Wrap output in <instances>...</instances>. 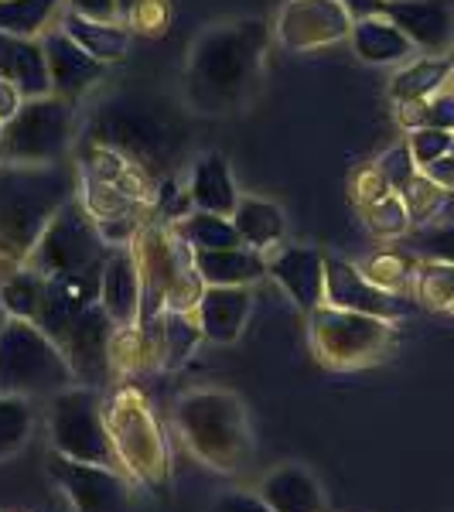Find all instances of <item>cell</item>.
Listing matches in <instances>:
<instances>
[{"mask_svg": "<svg viewBox=\"0 0 454 512\" xmlns=\"http://www.w3.org/2000/svg\"><path fill=\"white\" fill-rule=\"evenodd\" d=\"M270 35L274 31L260 18L205 28L185 62L188 106L209 113V117H229V113L243 110L257 93Z\"/></svg>", "mask_w": 454, "mask_h": 512, "instance_id": "6da1fadb", "label": "cell"}, {"mask_svg": "<svg viewBox=\"0 0 454 512\" xmlns=\"http://www.w3.org/2000/svg\"><path fill=\"white\" fill-rule=\"evenodd\" d=\"M171 420H175V431L185 441V448L212 472L239 475L250 468L253 454H257L250 410L233 390L205 386V390L178 396Z\"/></svg>", "mask_w": 454, "mask_h": 512, "instance_id": "7a4b0ae2", "label": "cell"}, {"mask_svg": "<svg viewBox=\"0 0 454 512\" xmlns=\"http://www.w3.org/2000/svg\"><path fill=\"white\" fill-rule=\"evenodd\" d=\"M76 192L79 168L69 161L0 164V246L28 260L45 226Z\"/></svg>", "mask_w": 454, "mask_h": 512, "instance_id": "3957f363", "label": "cell"}, {"mask_svg": "<svg viewBox=\"0 0 454 512\" xmlns=\"http://www.w3.org/2000/svg\"><path fill=\"white\" fill-rule=\"evenodd\" d=\"M103 420L117 458L140 492H171V451L151 400L130 379H120L103 393Z\"/></svg>", "mask_w": 454, "mask_h": 512, "instance_id": "277c9868", "label": "cell"}, {"mask_svg": "<svg viewBox=\"0 0 454 512\" xmlns=\"http://www.w3.org/2000/svg\"><path fill=\"white\" fill-rule=\"evenodd\" d=\"M308 342L325 369L356 373L390 359L396 349V321L318 304L308 311Z\"/></svg>", "mask_w": 454, "mask_h": 512, "instance_id": "5b68a950", "label": "cell"}, {"mask_svg": "<svg viewBox=\"0 0 454 512\" xmlns=\"http://www.w3.org/2000/svg\"><path fill=\"white\" fill-rule=\"evenodd\" d=\"M72 383L69 359L35 321L7 318L0 325V393L52 400Z\"/></svg>", "mask_w": 454, "mask_h": 512, "instance_id": "8992f818", "label": "cell"}, {"mask_svg": "<svg viewBox=\"0 0 454 512\" xmlns=\"http://www.w3.org/2000/svg\"><path fill=\"white\" fill-rule=\"evenodd\" d=\"M76 103L55 93L24 99L0 127V164H59L76 144Z\"/></svg>", "mask_w": 454, "mask_h": 512, "instance_id": "52a82bcc", "label": "cell"}, {"mask_svg": "<svg viewBox=\"0 0 454 512\" xmlns=\"http://www.w3.org/2000/svg\"><path fill=\"white\" fill-rule=\"evenodd\" d=\"M103 393L93 386H65L48 403V448L65 454V458L89 461V465H106L123 472L117 448L110 441L103 420Z\"/></svg>", "mask_w": 454, "mask_h": 512, "instance_id": "ba28073f", "label": "cell"}, {"mask_svg": "<svg viewBox=\"0 0 454 512\" xmlns=\"http://www.w3.org/2000/svg\"><path fill=\"white\" fill-rule=\"evenodd\" d=\"M106 253H110V246L99 236L93 216L82 209V202L76 195L55 212V219L48 222L45 233L38 236V243L31 246L24 267H31L35 274L48 280H65V277L99 270Z\"/></svg>", "mask_w": 454, "mask_h": 512, "instance_id": "9c48e42d", "label": "cell"}, {"mask_svg": "<svg viewBox=\"0 0 454 512\" xmlns=\"http://www.w3.org/2000/svg\"><path fill=\"white\" fill-rule=\"evenodd\" d=\"M48 478L72 512H130L140 485L127 472L65 458L48 448Z\"/></svg>", "mask_w": 454, "mask_h": 512, "instance_id": "30bf717a", "label": "cell"}, {"mask_svg": "<svg viewBox=\"0 0 454 512\" xmlns=\"http://www.w3.org/2000/svg\"><path fill=\"white\" fill-rule=\"evenodd\" d=\"M117 325L110 321V315L103 311V304L93 301L82 315L72 321V328L65 332L59 342L62 355L69 359L72 376L79 386H93V390H110L117 383L113 373V359H110V345Z\"/></svg>", "mask_w": 454, "mask_h": 512, "instance_id": "8fae6325", "label": "cell"}, {"mask_svg": "<svg viewBox=\"0 0 454 512\" xmlns=\"http://www.w3.org/2000/svg\"><path fill=\"white\" fill-rule=\"evenodd\" d=\"M352 35V14L342 0H287L274 18V38L287 52H318Z\"/></svg>", "mask_w": 454, "mask_h": 512, "instance_id": "7c38bea8", "label": "cell"}, {"mask_svg": "<svg viewBox=\"0 0 454 512\" xmlns=\"http://www.w3.org/2000/svg\"><path fill=\"white\" fill-rule=\"evenodd\" d=\"M325 304L359 315H376L386 321H400L407 315V301L400 294H386L362 277V270L349 260L325 256Z\"/></svg>", "mask_w": 454, "mask_h": 512, "instance_id": "4fadbf2b", "label": "cell"}, {"mask_svg": "<svg viewBox=\"0 0 454 512\" xmlns=\"http://www.w3.org/2000/svg\"><path fill=\"white\" fill-rule=\"evenodd\" d=\"M267 277L308 315L325 304V253L315 246L280 243L267 253Z\"/></svg>", "mask_w": 454, "mask_h": 512, "instance_id": "5bb4252c", "label": "cell"}, {"mask_svg": "<svg viewBox=\"0 0 454 512\" xmlns=\"http://www.w3.org/2000/svg\"><path fill=\"white\" fill-rule=\"evenodd\" d=\"M383 18L424 55H448L454 45V0H386Z\"/></svg>", "mask_w": 454, "mask_h": 512, "instance_id": "9a60e30c", "label": "cell"}, {"mask_svg": "<svg viewBox=\"0 0 454 512\" xmlns=\"http://www.w3.org/2000/svg\"><path fill=\"white\" fill-rule=\"evenodd\" d=\"M41 45H45V59H48V76H52V93L62 99H82L89 89L96 86L99 79L106 76V65L96 62L89 52L65 35L62 28H52L41 35Z\"/></svg>", "mask_w": 454, "mask_h": 512, "instance_id": "2e32d148", "label": "cell"}, {"mask_svg": "<svg viewBox=\"0 0 454 512\" xmlns=\"http://www.w3.org/2000/svg\"><path fill=\"white\" fill-rule=\"evenodd\" d=\"M140 267L134 246H110L99 270V304L117 328H130L140 321Z\"/></svg>", "mask_w": 454, "mask_h": 512, "instance_id": "e0dca14e", "label": "cell"}, {"mask_svg": "<svg viewBox=\"0 0 454 512\" xmlns=\"http://www.w3.org/2000/svg\"><path fill=\"white\" fill-rule=\"evenodd\" d=\"M253 311V287H205L195 308V321L205 342L233 345Z\"/></svg>", "mask_w": 454, "mask_h": 512, "instance_id": "ac0fdd59", "label": "cell"}, {"mask_svg": "<svg viewBox=\"0 0 454 512\" xmlns=\"http://www.w3.org/2000/svg\"><path fill=\"white\" fill-rule=\"evenodd\" d=\"M257 495L270 506V512H325V489L315 478V472L297 461H287V465L270 468L267 475L260 478Z\"/></svg>", "mask_w": 454, "mask_h": 512, "instance_id": "d6986e66", "label": "cell"}, {"mask_svg": "<svg viewBox=\"0 0 454 512\" xmlns=\"http://www.w3.org/2000/svg\"><path fill=\"white\" fill-rule=\"evenodd\" d=\"M0 79L14 82L24 99L52 93V76H48L41 38H18L0 31Z\"/></svg>", "mask_w": 454, "mask_h": 512, "instance_id": "ffe728a7", "label": "cell"}, {"mask_svg": "<svg viewBox=\"0 0 454 512\" xmlns=\"http://www.w3.org/2000/svg\"><path fill=\"white\" fill-rule=\"evenodd\" d=\"M195 270L205 287H253L267 277V253L250 246H229V250L195 253Z\"/></svg>", "mask_w": 454, "mask_h": 512, "instance_id": "44dd1931", "label": "cell"}, {"mask_svg": "<svg viewBox=\"0 0 454 512\" xmlns=\"http://www.w3.org/2000/svg\"><path fill=\"white\" fill-rule=\"evenodd\" d=\"M349 41H352V48H356L359 59L369 65H400V62H410L420 55L414 48V41L403 35L390 18H383V14L352 21Z\"/></svg>", "mask_w": 454, "mask_h": 512, "instance_id": "7402d4cb", "label": "cell"}, {"mask_svg": "<svg viewBox=\"0 0 454 512\" xmlns=\"http://www.w3.org/2000/svg\"><path fill=\"white\" fill-rule=\"evenodd\" d=\"M59 28L76 41L82 52H89L96 62H103V65L127 59L130 45H134V31L120 21H96V18H82V14L65 11Z\"/></svg>", "mask_w": 454, "mask_h": 512, "instance_id": "603a6c76", "label": "cell"}, {"mask_svg": "<svg viewBox=\"0 0 454 512\" xmlns=\"http://www.w3.org/2000/svg\"><path fill=\"white\" fill-rule=\"evenodd\" d=\"M188 195H192L195 209L202 212H216V216H233L239 192L229 161L222 154H202L192 164V178H188Z\"/></svg>", "mask_w": 454, "mask_h": 512, "instance_id": "cb8c5ba5", "label": "cell"}, {"mask_svg": "<svg viewBox=\"0 0 454 512\" xmlns=\"http://www.w3.org/2000/svg\"><path fill=\"white\" fill-rule=\"evenodd\" d=\"M233 226L243 246L250 250H260V253H270L274 246L284 243L287 236V216L277 202L270 198H257V195H239L236 202V212L233 216Z\"/></svg>", "mask_w": 454, "mask_h": 512, "instance_id": "d4e9b609", "label": "cell"}, {"mask_svg": "<svg viewBox=\"0 0 454 512\" xmlns=\"http://www.w3.org/2000/svg\"><path fill=\"white\" fill-rule=\"evenodd\" d=\"M454 79V62L448 55H420V59L403 62V69L390 79L393 103H414V99L434 96L441 86Z\"/></svg>", "mask_w": 454, "mask_h": 512, "instance_id": "484cf974", "label": "cell"}, {"mask_svg": "<svg viewBox=\"0 0 454 512\" xmlns=\"http://www.w3.org/2000/svg\"><path fill=\"white\" fill-rule=\"evenodd\" d=\"M175 229V236L181 243L192 246V253H202V250H229V246H243L239 239L233 219L226 216H216V212H202V209H192L185 219L178 222H168Z\"/></svg>", "mask_w": 454, "mask_h": 512, "instance_id": "4316f807", "label": "cell"}, {"mask_svg": "<svg viewBox=\"0 0 454 512\" xmlns=\"http://www.w3.org/2000/svg\"><path fill=\"white\" fill-rule=\"evenodd\" d=\"M38 400L18 393H0V461L14 458L31 444L38 424Z\"/></svg>", "mask_w": 454, "mask_h": 512, "instance_id": "83f0119b", "label": "cell"}, {"mask_svg": "<svg viewBox=\"0 0 454 512\" xmlns=\"http://www.w3.org/2000/svg\"><path fill=\"white\" fill-rule=\"evenodd\" d=\"M417 256L400 253V250H376L373 256H366L356 267L362 270V277L369 284H376L386 294H400L407 297L414 291V274H417Z\"/></svg>", "mask_w": 454, "mask_h": 512, "instance_id": "f1b7e54d", "label": "cell"}, {"mask_svg": "<svg viewBox=\"0 0 454 512\" xmlns=\"http://www.w3.org/2000/svg\"><path fill=\"white\" fill-rule=\"evenodd\" d=\"M65 0H0V31L18 38H41Z\"/></svg>", "mask_w": 454, "mask_h": 512, "instance_id": "f546056e", "label": "cell"}, {"mask_svg": "<svg viewBox=\"0 0 454 512\" xmlns=\"http://www.w3.org/2000/svg\"><path fill=\"white\" fill-rule=\"evenodd\" d=\"M396 120H400V127H407V130H420V127L454 130V79L427 99L396 103Z\"/></svg>", "mask_w": 454, "mask_h": 512, "instance_id": "4dcf8cb0", "label": "cell"}, {"mask_svg": "<svg viewBox=\"0 0 454 512\" xmlns=\"http://www.w3.org/2000/svg\"><path fill=\"white\" fill-rule=\"evenodd\" d=\"M45 287H48V277L35 274L31 267H24L11 280H4V284H0V304H4L7 318L38 321L41 301H45Z\"/></svg>", "mask_w": 454, "mask_h": 512, "instance_id": "1f68e13d", "label": "cell"}, {"mask_svg": "<svg viewBox=\"0 0 454 512\" xmlns=\"http://www.w3.org/2000/svg\"><path fill=\"white\" fill-rule=\"evenodd\" d=\"M410 297L427 311H448L454 301V263L420 260Z\"/></svg>", "mask_w": 454, "mask_h": 512, "instance_id": "d6a6232c", "label": "cell"}, {"mask_svg": "<svg viewBox=\"0 0 454 512\" xmlns=\"http://www.w3.org/2000/svg\"><path fill=\"white\" fill-rule=\"evenodd\" d=\"M362 219H366L369 233L379 236V239H403L410 236V229H414V219H410L407 212V202H403L400 192H386L383 198H376V202L369 205H359Z\"/></svg>", "mask_w": 454, "mask_h": 512, "instance_id": "836d02e7", "label": "cell"}, {"mask_svg": "<svg viewBox=\"0 0 454 512\" xmlns=\"http://www.w3.org/2000/svg\"><path fill=\"white\" fill-rule=\"evenodd\" d=\"M202 342V328L195 315H178V311H164V366L161 373H175L195 355Z\"/></svg>", "mask_w": 454, "mask_h": 512, "instance_id": "e575fe53", "label": "cell"}, {"mask_svg": "<svg viewBox=\"0 0 454 512\" xmlns=\"http://www.w3.org/2000/svg\"><path fill=\"white\" fill-rule=\"evenodd\" d=\"M400 195H403V202H407V212H410V219H414V226H427V222L441 212L444 198H448V192H444L427 171H417V175L400 188Z\"/></svg>", "mask_w": 454, "mask_h": 512, "instance_id": "d590c367", "label": "cell"}, {"mask_svg": "<svg viewBox=\"0 0 454 512\" xmlns=\"http://www.w3.org/2000/svg\"><path fill=\"white\" fill-rule=\"evenodd\" d=\"M407 144H410V154H414L417 168H427V164L441 161L444 154H448L451 147H454V130L420 127V130H410Z\"/></svg>", "mask_w": 454, "mask_h": 512, "instance_id": "8d00e7d4", "label": "cell"}, {"mask_svg": "<svg viewBox=\"0 0 454 512\" xmlns=\"http://www.w3.org/2000/svg\"><path fill=\"white\" fill-rule=\"evenodd\" d=\"M134 35H144V38H161L171 24V4L168 0H144L130 11V18L123 21Z\"/></svg>", "mask_w": 454, "mask_h": 512, "instance_id": "74e56055", "label": "cell"}, {"mask_svg": "<svg viewBox=\"0 0 454 512\" xmlns=\"http://www.w3.org/2000/svg\"><path fill=\"white\" fill-rule=\"evenodd\" d=\"M376 168L383 171V178L390 181L393 192H400V188L407 185V181L420 171V168H417V161H414V154H410V144H407V140H400L396 147H390V151H386L383 158L376 161Z\"/></svg>", "mask_w": 454, "mask_h": 512, "instance_id": "f35d334b", "label": "cell"}, {"mask_svg": "<svg viewBox=\"0 0 454 512\" xmlns=\"http://www.w3.org/2000/svg\"><path fill=\"white\" fill-rule=\"evenodd\" d=\"M386 192H393V188H390V181L383 178V171H379L376 164H362L356 175H352V198H356V205L376 202V198H383Z\"/></svg>", "mask_w": 454, "mask_h": 512, "instance_id": "ab89813d", "label": "cell"}, {"mask_svg": "<svg viewBox=\"0 0 454 512\" xmlns=\"http://www.w3.org/2000/svg\"><path fill=\"white\" fill-rule=\"evenodd\" d=\"M417 243H420V253H424V260L454 263V226L420 229V233H417Z\"/></svg>", "mask_w": 454, "mask_h": 512, "instance_id": "60d3db41", "label": "cell"}, {"mask_svg": "<svg viewBox=\"0 0 454 512\" xmlns=\"http://www.w3.org/2000/svg\"><path fill=\"white\" fill-rule=\"evenodd\" d=\"M209 512H270V506L260 499L257 489H253V492L233 489V492H222L219 499L212 502Z\"/></svg>", "mask_w": 454, "mask_h": 512, "instance_id": "b9f144b4", "label": "cell"}, {"mask_svg": "<svg viewBox=\"0 0 454 512\" xmlns=\"http://www.w3.org/2000/svg\"><path fill=\"white\" fill-rule=\"evenodd\" d=\"M72 14L82 18H96V21H120V7L117 0H65Z\"/></svg>", "mask_w": 454, "mask_h": 512, "instance_id": "7bdbcfd3", "label": "cell"}, {"mask_svg": "<svg viewBox=\"0 0 454 512\" xmlns=\"http://www.w3.org/2000/svg\"><path fill=\"white\" fill-rule=\"evenodd\" d=\"M24 106V96H21V89L14 86V82H7V79H0V127H4L7 120L14 117Z\"/></svg>", "mask_w": 454, "mask_h": 512, "instance_id": "ee69618b", "label": "cell"}, {"mask_svg": "<svg viewBox=\"0 0 454 512\" xmlns=\"http://www.w3.org/2000/svg\"><path fill=\"white\" fill-rule=\"evenodd\" d=\"M420 171H427L437 185L444 188V192H454V147L448 154H444L441 161H434V164H427V168H420Z\"/></svg>", "mask_w": 454, "mask_h": 512, "instance_id": "f6af8a7d", "label": "cell"}, {"mask_svg": "<svg viewBox=\"0 0 454 512\" xmlns=\"http://www.w3.org/2000/svg\"><path fill=\"white\" fill-rule=\"evenodd\" d=\"M342 7L352 14V21H362V18H376V14H383L386 0H342Z\"/></svg>", "mask_w": 454, "mask_h": 512, "instance_id": "bcb514c9", "label": "cell"}, {"mask_svg": "<svg viewBox=\"0 0 454 512\" xmlns=\"http://www.w3.org/2000/svg\"><path fill=\"white\" fill-rule=\"evenodd\" d=\"M137 4H144V0H117V7H120V24L130 18V11H134Z\"/></svg>", "mask_w": 454, "mask_h": 512, "instance_id": "7dc6e473", "label": "cell"}, {"mask_svg": "<svg viewBox=\"0 0 454 512\" xmlns=\"http://www.w3.org/2000/svg\"><path fill=\"white\" fill-rule=\"evenodd\" d=\"M7 321V311H4V304H0V325H4Z\"/></svg>", "mask_w": 454, "mask_h": 512, "instance_id": "c3c4849f", "label": "cell"}, {"mask_svg": "<svg viewBox=\"0 0 454 512\" xmlns=\"http://www.w3.org/2000/svg\"><path fill=\"white\" fill-rule=\"evenodd\" d=\"M448 315H451V318H454V301H451V308H448Z\"/></svg>", "mask_w": 454, "mask_h": 512, "instance_id": "681fc988", "label": "cell"}, {"mask_svg": "<svg viewBox=\"0 0 454 512\" xmlns=\"http://www.w3.org/2000/svg\"><path fill=\"white\" fill-rule=\"evenodd\" d=\"M451 52H454V45H451Z\"/></svg>", "mask_w": 454, "mask_h": 512, "instance_id": "f907efd6", "label": "cell"}]
</instances>
